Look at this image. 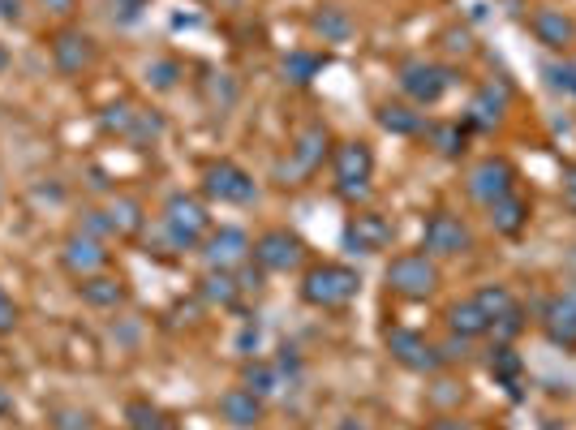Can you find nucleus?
<instances>
[{"label": "nucleus", "mask_w": 576, "mask_h": 430, "mask_svg": "<svg viewBox=\"0 0 576 430\" xmlns=\"http://www.w3.org/2000/svg\"><path fill=\"white\" fill-rule=\"evenodd\" d=\"M491 332H495V340H499V344H512L516 336L525 332V306H521V301H516V306H512L508 314H503V319H495V323H491Z\"/></svg>", "instance_id": "nucleus-35"}, {"label": "nucleus", "mask_w": 576, "mask_h": 430, "mask_svg": "<svg viewBox=\"0 0 576 430\" xmlns=\"http://www.w3.org/2000/svg\"><path fill=\"white\" fill-rule=\"evenodd\" d=\"M211 233V211L194 194H172L164 203V237L172 250H198Z\"/></svg>", "instance_id": "nucleus-2"}, {"label": "nucleus", "mask_w": 576, "mask_h": 430, "mask_svg": "<svg viewBox=\"0 0 576 430\" xmlns=\"http://www.w3.org/2000/svg\"><path fill=\"white\" fill-rule=\"evenodd\" d=\"M529 31H534L538 43H546L551 52H568L572 43H576V22L568 18L564 9H551V5L534 9V18H529Z\"/></svg>", "instance_id": "nucleus-16"}, {"label": "nucleus", "mask_w": 576, "mask_h": 430, "mask_svg": "<svg viewBox=\"0 0 576 430\" xmlns=\"http://www.w3.org/2000/svg\"><path fill=\"white\" fill-rule=\"evenodd\" d=\"M331 172H336L340 198H362V194L370 190V177H374V151H370V142L353 138V142H344V147H336V155H331Z\"/></svg>", "instance_id": "nucleus-6"}, {"label": "nucleus", "mask_w": 576, "mask_h": 430, "mask_svg": "<svg viewBox=\"0 0 576 430\" xmlns=\"http://www.w3.org/2000/svg\"><path fill=\"white\" fill-rule=\"evenodd\" d=\"M374 121H379L387 134H396V138H417V134H426V117H422V112H417L413 104H379Z\"/></svg>", "instance_id": "nucleus-20"}, {"label": "nucleus", "mask_w": 576, "mask_h": 430, "mask_svg": "<svg viewBox=\"0 0 576 430\" xmlns=\"http://www.w3.org/2000/svg\"><path fill=\"white\" fill-rule=\"evenodd\" d=\"M387 353L405 370H413V375H435V370L448 366V353L439 344H430L422 332H409V327H392L387 332Z\"/></svg>", "instance_id": "nucleus-8"}, {"label": "nucleus", "mask_w": 576, "mask_h": 430, "mask_svg": "<svg viewBox=\"0 0 576 430\" xmlns=\"http://www.w3.org/2000/svg\"><path fill=\"white\" fill-rule=\"evenodd\" d=\"M91 35H82V31H56L52 35V61L61 74H82L86 65H91Z\"/></svg>", "instance_id": "nucleus-19"}, {"label": "nucleus", "mask_w": 576, "mask_h": 430, "mask_svg": "<svg viewBox=\"0 0 576 430\" xmlns=\"http://www.w3.org/2000/svg\"><path fill=\"white\" fill-rule=\"evenodd\" d=\"M86 220H82V233H91V237H99L104 241L108 233H112V220H108V211H82Z\"/></svg>", "instance_id": "nucleus-40"}, {"label": "nucleus", "mask_w": 576, "mask_h": 430, "mask_svg": "<svg viewBox=\"0 0 576 430\" xmlns=\"http://www.w3.org/2000/svg\"><path fill=\"white\" fill-rule=\"evenodd\" d=\"M473 301H478V306H482V314H486V319H503V314H508L512 306H516V297L508 293V289H503V284H482V289L478 293H473Z\"/></svg>", "instance_id": "nucleus-32"}, {"label": "nucleus", "mask_w": 576, "mask_h": 430, "mask_svg": "<svg viewBox=\"0 0 576 430\" xmlns=\"http://www.w3.org/2000/svg\"><path fill=\"white\" fill-rule=\"evenodd\" d=\"M39 5H48L52 13H74V0H39Z\"/></svg>", "instance_id": "nucleus-47"}, {"label": "nucleus", "mask_w": 576, "mask_h": 430, "mask_svg": "<svg viewBox=\"0 0 576 430\" xmlns=\"http://www.w3.org/2000/svg\"><path fill=\"white\" fill-rule=\"evenodd\" d=\"M198 297L207 301V306H237V276L233 271H207L203 280H198Z\"/></svg>", "instance_id": "nucleus-27"}, {"label": "nucleus", "mask_w": 576, "mask_h": 430, "mask_svg": "<svg viewBox=\"0 0 576 430\" xmlns=\"http://www.w3.org/2000/svg\"><path fill=\"white\" fill-rule=\"evenodd\" d=\"M503 112H508V86H495V82H486L473 91L469 99V112H465V125L469 129H499L503 121Z\"/></svg>", "instance_id": "nucleus-17"}, {"label": "nucleus", "mask_w": 576, "mask_h": 430, "mask_svg": "<svg viewBox=\"0 0 576 430\" xmlns=\"http://www.w3.org/2000/svg\"><path fill=\"white\" fill-rule=\"evenodd\" d=\"M486 211H491V224H495L499 237H516V233H521V228L529 224V203H525V198L516 194V190H512L508 198H499V203H491Z\"/></svg>", "instance_id": "nucleus-25"}, {"label": "nucleus", "mask_w": 576, "mask_h": 430, "mask_svg": "<svg viewBox=\"0 0 576 430\" xmlns=\"http://www.w3.org/2000/svg\"><path fill=\"white\" fill-rule=\"evenodd\" d=\"M443 39H448V43H443L448 52H469V31H448Z\"/></svg>", "instance_id": "nucleus-44"}, {"label": "nucleus", "mask_w": 576, "mask_h": 430, "mask_svg": "<svg viewBox=\"0 0 576 430\" xmlns=\"http://www.w3.org/2000/svg\"><path fill=\"white\" fill-rule=\"evenodd\" d=\"M125 418H129V430H168L164 413L151 405V400H129L125 405Z\"/></svg>", "instance_id": "nucleus-33"}, {"label": "nucleus", "mask_w": 576, "mask_h": 430, "mask_svg": "<svg viewBox=\"0 0 576 430\" xmlns=\"http://www.w3.org/2000/svg\"><path fill=\"white\" fill-rule=\"evenodd\" d=\"M331 155V129L327 125H301L297 134H293V147H288V160L280 164V181L288 185H297V181H306L314 177V172L323 168V160Z\"/></svg>", "instance_id": "nucleus-3"}, {"label": "nucleus", "mask_w": 576, "mask_h": 430, "mask_svg": "<svg viewBox=\"0 0 576 430\" xmlns=\"http://www.w3.org/2000/svg\"><path fill=\"white\" fill-rule=\"evenodd\" d=\"M430 430H478V426H469L460 418H439V422H430Z\"/></svg>", "instance_id": "nucleus-46"}, {"label": "nucleus", "mask_w": 576, "mask_h": 430, "mask_svg": "<svg viewBox=\"0 0 576 430\" xmlns=\"http://www.w3.org/2000/svg\"><path fill=\"white\" fill-rule=\"evenodd\" d=\"M61 258H65V267L74 271L78 280L99 276V271L108 267V250H104V241L91 237V233H82V228H78V233H69V237H65Z\"/></svg>", "instance_id": "nucleus-15"}, {"label": "nucleus", "mask_w": 576, "mask_h": 430, "mask_svg": "<svg viewBox=\"0 0 576 430\" xmlns=\"http://www.w3.org/2000/svg\"><path fill=\"white\" fill-rule=\"evenodd\" d=\"M288 383H293V379H288L276 362H254V366H246V387H250L254 396H276V392H284Z\"/></svg>", "instance_id": "nucleus-28"}, {"label": "nucleus", "mask_w": 576, "mask_h": 430, "mask_svg": "<svg viewBox=\"0 0 576 430\" xmlns=\"http://www.w3.org/2000/svg\"><path fill=\"white\" fill-rule=\"evenodd\" d=\"M0 413H13V400H9L5 387H0Z\"/></svg>", "instance_id": "nucleus-49"}, {"label": "nucleus", "mask_w": 576, "mask_h": 430, "mask_svg": "<svg viewBox=\"0 0 576 430\" xmlns=\"http://www.w3.org/2000/svg\"><path fill=\"white\" fill-rule=\"evenodd\" d=\"M521 370H525V362H521V353L512 349V344H499L495 340V349H491V375L495 379H503L516 392V383H521Z\"/></svg>", "instance_id": "nucleus-30"}, {"label": "nucleus", "mask_w": 576, "mask_h": 430, "mask_svg": "<svg viewBox=\"0 0 576 430\" xmlns=\"http://www.w3.org/2000/svg\"><path fill=\"white\" fill-rule=\"evenodd\" d=\"M134 117H138V108L134 104H112V108H104V117H99V125L108 129V134H129V125H134Z\"/></svg>", "instance_id": "nucleus-36"}, {"label": "nucleus", "mask_w": 576, "mask_h": 430, "mask_svg": "<svg viewBox=\"0 0 576 430\" xmlns=\"http://www.w3.org/2000/svg\"><path fill=\"white\" fill-rule=\"evenodd\" d=\"M203 263L207 271H237L241 263H250V254H254V241L241 233V228L233 224H224V228H211V233L203 237Z\"/></svg>", "instance_id": "nucleus-11"}, {"label": "nucleus", "mask_w": 576, "mask_h": 430, "mask_svg": "<svg viewBox=\"0 0 576 430\" xmlns=\"http://www.w3.org/2000/svg\"><path fill=\"white\" fill-rule=\"evenodd\" d=\"M542 332L551 344H559V349H576V289H564L555 297L542 301Z\"/></svg>", "instance_id": "nucleus-14"}, {"label": "nucleus", "mask_w": 576, "mask_h": 430, "mask_svg": "<svg viewBox=\"0 0 576 430\" xmlns=\"http://www.w3.org/2000/svg\"><path fill=\"white\" fill-rule=\"evenodd\" d=\"M13 327H18V306H13V297L0 289V336H9Z\"/></svg>", "instance_id": "nucleus-42"}, {"label": "nucleus", "mask_w": 576, "mask_h": 430, "mask_svg": "<svg viewBox=\"0 0 576 430\" xmlns=\"http://www.w3.org/2000/svg\"><path fill=\"white\" fill-rule=\"evenodd\" d=\"M564 190H568V198L576 203V168H568V181H564Z\"/></svg>", "instance_id": "nucleus-48"}, {"label": "nucleus", "mask_w": 576, "mask_h": 430, "mask_svg": "<svg viewBox=\"0 0 576 430\" xmlns=\"http://www.w3.org/2000/svg\"><path fill=\"white\" fill-rule=\"evenodd\" d=\"M452 86H456V69H448V65H435V61H405L400 65V91H405V99L413 108L439 104Z\"/></svg>", "instance_id": "nucleus-4"}, {"label": "nucleus", "mask_w": 576, "mask_h": 430, "mask_svg": "<svg viewBox=\"0 0 576 430\" xmlns=\"http://www.w3.org/2000/svg\"><path fill=\"white\" fill-rule=\"evenodd\" d=\"M56 430H91V413L61 409V413H56Z\"/></svg>", "instance_id": "nucleus-41"}, {"label": "nucleus", "mask_w": 576, "mask_h": 430, "mask_svg": "<svg viewBox=\"0 0 576 430\" xmlns=\"http://www.w3.org/2000/svg\"><path fill=\"white\" fill-rule=\"evenodd\" d=\"M387 289L409 297V301H422L439 289V267L435 258H430L426 250L422 254H396L392 263H387Z\"/></svg>", "instance_id": "nucleus-5"}, {"label": "nucleus", "mask_w": 576, "mask_h": 430, "mask_svg": "<svg viewBox=\"0 0 576 430\" xmlns=\"http://www.w3.org/2000/svg\"><path fill=\"white\" fill-rule=\"evenodd\" d=\"M357 289H362V276L344 263H319L301 280V297L314 310H344L357 297Z\"/></svg>", "instance_id": "nucleus-1"}, {"label": "nucleus", "mask_w": 576, "mask_h": 430, "mask_svg": "<svg viewBox=\"0 0 576 430\" xmlns=\"http://www.w3.org/2000/svg\"><path fill=\"white\" fill-rule=\"evenodd\" d=\"M426 142L435 147L443 160H460L469 147V125H460V121H435V125H426Z\"/></svg>", "instance_id": "nucleus-24"}, {"label": "nucleus", "mask_w": 576, "mask_h": 430, "mask_svg": "<svg viewBox=\"0 0 576 430\" xmlns=\"http://www.w3.org/2000/svg\"><path fill=\"white\" fill-rule=\"evenodd\" d=\"M78 293L91 310H117L125 301V284H121V276H104V271H99V276H86L78 284Z\"/></svg>", "instance_id": "nucleus-21"}, {"label": "nucleus", "mask_w": 576, "mask_h": 430, "mask_svg": "<svg viewBox=\"0 0 576 430\" xmlns=\"http://www.w3.org/2000/svg\"><path fill=\"white\" fill-rule=\"evenodd\" d=\"M147 78H151L155 91H172V86H177V78H181V65L172 61V56H155V61L147 65Z\"/></svg>", "instance_id": "nucleus-34"}, {"label": "nucleus", "mask_w": 576, "mask_h": 430, "mask_svg": "<svg viewBox=\"0 0 576 430\" xmlns=\"http://www.w3.org/2000/svg\"><path fill=\"white\" fill-rule=\"evenodd\" d=\"M310 31L319 35L323 43H349L357 26H353V18H349V9H340V5H323V9H314Z\"/></svg>", "instance_id": "nucleus-22"}, {"label": "nucleus", "mask_w": 576, "mask_h": 430, "mask_svg": "<svg viewBox=\"0 0 576 430\" xmlns=\"http://www.w3.org/2000/svg\"><path fill=\"white\" fill-rule=\"evenodd\" d=\"M108 220H112V233L117 237H134V233H142V203L138 198H112Z\"/></svg>", "instance_id": "nucleus-29"}, {"label": "nucleus", "mask_w": 576, "mask_h": 430, "mask_svg": "<svg viewBox=\"0 0 576 430\" xmlns=\"http://www.w3.org/2000/svg\"><path fill=\"white\" fill-rule=\"evenodd\" d=\"M142 5H147V0H112V13H117L121 22H134L142 13Z\"/></svg>", "instance_id": "nucleus-43"}, {"label": "nucleus", "mask_w": 576, "mask_h": 430, "mask_svg": "<svg viewBox=\"0 0 576 430\" xmlns=\"http://www.w3.org/2000/svg\"><path fill=\"white\" fill-rule=\"evenodd\" d=\"M301 258H306V241L288 228H267L263 237L254 241V263L263 271H297Z\"/></svg>", "instance_id": "nucleus-12"}, {"label": "nucleus", "mask_w": 576, "mask_h": 430, "mask_svg": "<svg viewBox=\"0 0 576 430\" xmlns=\"http://www.w3.org/2000/svg\"><path fill=\"white\" fill-rule=\"evenodd\" d=\"M160 134H164V117H160V112L138 108V117H134V125H129L125 142H129V147H151V142L160 138Z\"/></svg>", "instance_id": "nucleus-31"}, {"label": "nucleus", "mask_w": 576, "mask_h": 430, "mask_svg": "<svg viewBox=\"0 0 576 430\" xmlns=\"http://www.w3.org/2000/svg\"><path fill=\"white\" fill-rule=\"evenodd\" d=\"M203 194L215 198V203H228V207H250L258 198V185L241 164L215 160L203 168Z\"/></svg>", "instance_id": "nucleus-7"}, {"label": "nucleus", "mask_w": 576, "mask_h": 430, "mask_svg": "<svg viewBox=\"0 0 576 430\" xmlns=\"http://www.w3.org/2000/svg\"><path fill=\"white\" fill-rule=\"evenodd\" d=\"M465 190H469L473 203L491 207V203H499V198H508L516 190V168L508 160H499V155H486V160H478L469 168Z\"/></svg>", "instance_id": "nucleus-10"}, {"label": "nucleus", "mask_w": 576, "mask_h": 430, "mask_svg": "<svg viewBox=\"0 0 576 430\" xmlns=\"http://www.w3.org/2000/svg\"><path fill=\"white\" fill-rule=\"evenodd\" d=\"M0 18L18 22V18H22V0H0Z\"/></svg>", "instance_id": "nucleus-45"}, {"label": "nucleus", "mask_w": 576, "mask_h": 430, "mask_svg": "<svg viewBox=\"0 0 576 430\" xmlns=\"http://www.w3.org/2000/svg\"><path fill=\"white\" fill-rule=\"evenodd\" d=\"M422 250L430 258H456V254H469L473 250V233L469 224L452 211H435L422 228Z\"/></svg>", "instance_id": "nucleus-9"}, {"label": "nucleus", "mask_w": 576, "mask_h": 430, "mask_svg": "<svg viewBox=\"0 0 576 430\" xmlns=\"http://www.w3.org/2000/svg\"><path fill=\"white\" fill-rule=\"evenodd\" d=\"M340 430H366V426H362V422H353V418H349V422H340Z\"/></svg>", "instance_id": "nucleus-50"}, {"label": "nucleus", "mask_w": 576, "mask_h": 430, "mask_svg": "<svg viewBox=\"0 0 576 430\" xmlns=\"http://www.w3.org/2000/svg\"><path fill=\"white\" fill-rule=\"evenodd\" d=\"M207 99H211V104H220V108H233L237 104V82L228 74H211L207 78Z\"/></svg>", "instance_id": "nucleus-37"}, {"label": "nucleus", "mask_w": 576, "mask_h": 430, "mask_svg": "<svg viewBox=\"0 0 576 430\" xmlns=\"http://www.w3.org/2000/svg\"><path fill=\"white\" fill-rule=\"evenodd\" d=\"M220 418L228 426H237V430H250L263 422V396H254L246 383L241 387H228V392L220 396Z\"/></svg>", "instance_id": "nucleus-18"}, {"label": "nucleus", "mask_w": 576, "mask_h": 430, "mask_svg": "<svg viewBox=\"0 0 576 430\" xmlns=\"http://www.w3.org/2000/svg\"><path fill=\"white\" fill-rule=\"evenodd\" d=\"M233 276H237V289L241 293H258V289H263V267H258V263H241Z\"/></svg>", "instance_id": "nucleus-39"}, {"label": "nucleus", "mask_w": 576, "mask_h": 430, "mask_svg": "<svg viewBox=\"0 0 576 430\" xmlns=\"http://www.w3.org/2000/svg\"><path fill=\"white\" fill-rule=\"evenodd\" d=\"M448 327H452L456 340H478V336L491 332V319L482 314L478 301L465 297V301H456V306L448 310Z\"/></svg>", "instance_id": "nucleus-23"}, {"label": "nucleus", "mask_w": 576, "mask_h": 430, "mask_svg": "<svg viewBox=\"0 0 576 430\" xmlns=\"http://www.w3.org/2000/svg\"><path fill=\"white\" fill-rule=\"evenodd\" d=\"M323 65H327V56L323 52H310V48H293L280 61V74L284 82H293V86H310L314 78L323 74Z\"/></svg>", "instance_id": "nucleus-26"}, {"label": "nucleus", "mask_w": 576, "mask_h": 430, "mask_svg": "<svg viewBox=\"0 0 576 430\" xmlns=\"http://www.w3.org/2000/svg\"><path fill=\"white\" fill-rule=\"evenodd\" d=\"M546 78H551L555 91H564V95L576 99V65H572V61H564V65H546Z\"/></svg>", "instance_id": "nucleus-38"}, {"label": "nucleus", "mask_w": 576, "mask_h": 430, "mask_svg": "<svg viewBox=\"0 0 576 430\" xmlns=\"http://www.w3.org/2000/svg\"><path fill=\"white\" fill-rule=\"evenodd\" d=\"M392 237H396V228L379 211H357L353 220L344 224V246L353 254H383L392 246Z\"/></svg>", "instance_id": "nucleus-13"}]
</instances>
